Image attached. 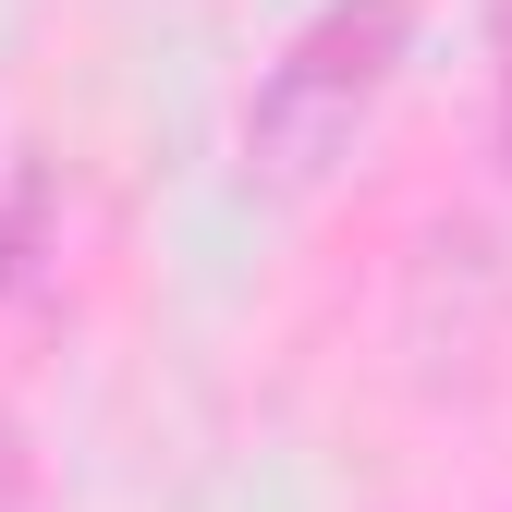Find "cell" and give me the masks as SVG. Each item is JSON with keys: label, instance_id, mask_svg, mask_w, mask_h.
<instances>
[{"label": "cell", "instance_id": "2", "mask_svg": "<svg viewBox=\"0 0 512 512\" xmlns=\"http://www.w3.org/2000/svg\"><path fill=\"white\" fill-rule=\"evenodd\" d=\"M500 122H512V110H500Z\"/></svg>", "mask_w": 512, "mask_h": 512}, {"label": "cell", "instance_id": "1", "mask_svg": "<svg viewBox=\"0 0 512 512\" xmlns=\"http://www.w3.org/2000/svg\"><path fill=\"white\" fill-rule=\"evenodd\" d=\"M403 49H415V0H317V13L293 25V49L244 98V183H256V196L330 183L354 159V135L378 122Z\"/></svg>", "mask_w": 512, "mask_h": 512}]
</instances>
